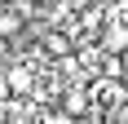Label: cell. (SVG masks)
I'll use <instances>...</instances> for the list:
<instances>
[{
    "instance_id": "cell-1",
    "label": "cell",
    "mask_w": 128,
    "mask_h": 124,
    "mask_svg": "<svg viewBox=\"0 0 128 124\" xmlns=\"http://www.w3.org/2000/svg\"><path fill=\"white\" fill-rule=\"evenodd\" d=\"M119 13L110 9V27H102V31H97V49L106 53V58H119V53L128 49V27L124 22H115Z\"/></svg>"
},
{
    "instance_id": "cell-2",
    "label": "cell",
    "mask_w": 128,
    "mask_h": 124,
    "mask_svg": "<svg viewBox=\"0 0 128 124\" xmlns=\"http://www.w3.org/2000/svg\"><path fill=\"white\" fill-rule=\"evenodd\" d=\"M36 44H40V53H49V58H58V62L75 53V44H71V36H66L62 27H44L36 36Z\"/></svg>"
},
{
    "instance_id": "cell-3",
    "label": "cell",
    "mask_w": 128,
    "mask_h": 124,
    "mask_svg": "<svg viewBox=\"0 0 128 124\" xmlns=\"http://www.w3.org/2000/svg\"><path fill=\"white\" fill-rule=\"evenodd\" d=\"M4 89H9L13 98L36 93V71H31L26 62H9V71H4Z\"/></svg>"
},
{
    "instance_id": "cell-4",
    "label": "cell",
    "mask_w": 128,
    "mask_h": 124,
    "mask_svg": "<svg viewBox=\"0 0 128 124\" xmlns=\"http://www.w3.org/2000/svg\"><path fill=\"white\" fill-rule=\"evenodd\" d=\"M84 106H88V93H84V89H66V98H62V106H58V111H66L71 120H75Z\"/></svg>"
},
{
    "instance_id": "cell-5",
    "label": "cell",
    "mask_w": 128,
    "mask_h": 124,
    "mask_svg": "<svg viewBox=\"0 0 128 124\" xmlns=\"http://www.w3.org/2000/svg\"><path fill=\"white\" fill-rule=\"evenodd\" d=\"M13 36H22V22H18L9 9H0V40H9V44H13Z\"/></svg>"
},
{
    "instance_id": "cell-6",
    "label": "cell",
    "mask_w": 128,
    "mask_h": 124,
    "mask_svg": "<svg viewBox=\"0 0 128 124\" xmlns=\"http://www.w3.org/2000/svg\"><path fill=\"white\" fill-rule=\"evenodd\" d=\"M40 124H80V120H71L66 111H44V115H40Z\"/></svg>"
},
{
    "instance_id": "cell-7",
    "label": "cell",
    "mask_w": 128,
    "mask_h": 124,
    "mask_svg": "<svg viewBox=\"0 0 128 124\" xmlns=\"http://www.w3.org/2000/svg\"><path fill=\"white\" fill-rule=\"evenodd\" d=\"M115 67H119V75H124V80H128V49H124V53H119V58H115Z\"/></svg>"
},
{
    "instance_id": "cell-8",
    "label": "cell",
    "mask_w": 128,
    "mask_h": 124,
    "mask_svg": "<svg viewBox=\"0 0 128 124\" xmlns=\"http://www.w3.org/2000/svg\"><path fill=\"white\" fill-rule=\"evenodd\" d=\"M9 49H13V44H9V40H0V58H9Z\"/></svg>"
}]
</instances>
